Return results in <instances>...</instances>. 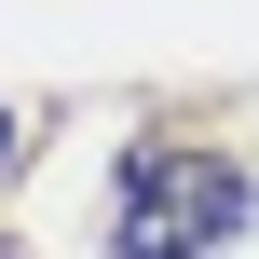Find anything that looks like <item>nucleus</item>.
<instances>
[{"label":"nucleus","mask_w":259,"mask_h":259,"mask_svg":"<svg viewBox=\"0 0 259 259\" xmlns=\"http://www.w3.org/2000/svg\"><path fill=\"white\" fill-rule=\"evenodd\" d=\"M246 232V164L205 137H137L109 178V246L123 259H219Z\"/></svg>","instance_id":"obj_1"},{"label":"nucleus","mask_w":259,"mask_h":259,"mask_svg":"<svg viewBox=\"0 0 259 259\" xmlns=\"http://www.w3.org/2000/svg\"><path fill=\"white\" fill-rule=\"evenodd\" d=\"M14 150H27V123H14V109H0V164H14Z\"/></svg>","instance_id":"obj_2"},{"label":"nucleus","mask_w":259,"mask_h":259,"mask_svg":"<svg viewBox=\"0 0 259 259\" xmlns=\"http://www.w3.org/2000/svg\"><path fill=\"white\" fill-rule=\"evenodd\" d=\"M0 259H14V246H0Z\"/></svg>","instance_id":"obj_3"}]
</instances>
